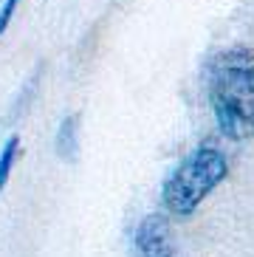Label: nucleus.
<instances>
[{"label": "nucleus", "instance_id": "nucleus-1", "mask_svg": "<svg viewBox=\"0 0 254 257\" xmlns=\"http://www.w3.org/2000/svg\"><path fill=\"white\" fill-rule=\"evenodd\" d=\"M209 105L217 130L232 142L254 139V51L232 46L209 62Z\"/></svg>", "mask_w": 254, "mask_h": 257}, {"label": "nucleus", "instance_id": "nucleus-2", "mask_svg": "<svg viewBox=\"0 0 254 257\" xmlns=\"http://www.w3.org/2000/svg\"><path fill=\"white\" fill-rule=\"evenodd\" d=\"M229 175V161L217 147L201 144L170 173L161 189V204L175 218H189Z\"/></svg>", "mask_w": 254, "mask_h": 257}, {"label": "nucleus", "instance_id": "nucleus-3", "mask_svg": "<svg viewBox=\"0 0 254 257\" xmlns=\"http://www.w3.org/2000/svg\"><path fill=\"white\" fill-rule=\"evenodd\" d=\"M136 257H172V229L170 218L164 212H153L147 218H142V223L136 226L133 234Z\"/></svg>", "mask_w": 254, "mask_h": 257}, {"label": "nucleus", "instance_id": "nucleus-4", "mask_svg": "<svg viewBox=\"0 0 254 257\" xmlns=\"http://www.w3.org/2000/svg\"><path fill=\"white\" fill-rule=\"evenodd\" d=\"M79 116L71 113L62 119L60 130H57V153H60V159L65 161H74L76 159V150H79Z\"/></svg>", "mask_w": 254, "mask_h": 257}, {"label": "nucleus", "instance_id": "nucleus-5", "mask_svg": "<svg viewBox=\"0 0 254 257\" xmlns=\"http://www.w3.org/2000/svg\"><path fill=\"white\" fill-rule=\"evenodd\" d=\"M17 153H20V139L12 136L3 144V150H0V192H3V187L9 184V175H12V167H15V161H17Z\"/></svg>", "mask_w": 254, "mask_h": 257}, {"label": "nucleus", "instance_id": "nucleus-6", "mask_svg": "<svg viewBox=\"0 0 254 257\" xmlns=\"http://www.w3.org/2000/svg\"><path fill=\"white\" fill-rule=\"evenodd\" d=\"M17 3H20V0H3V6H0V37H3V31H6L9 23H12Z\"/></svg>", "mask_w": 254, "mask_h": 257}]
</instances>
